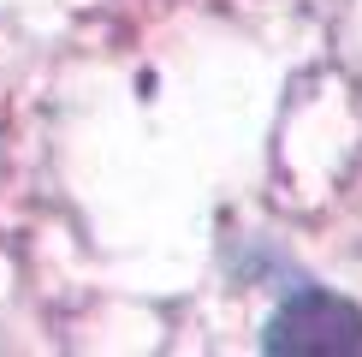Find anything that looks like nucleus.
I'll return each instance as SVG.
<instances>
[{"label":"nucleus","mask_w":362,"mask_h":357,"mask_svg":"<svg viewBox=\"0 0 362 357\" xmlns=\"http://www.w3.org/2000/svg\"><path fill=\"white\" fill-rule=\"evenodd\" d=\"M262 346L279 357H362V310L333 292H291Z\"/></svg>","instance_id":"obj_1"}]
</instances>
